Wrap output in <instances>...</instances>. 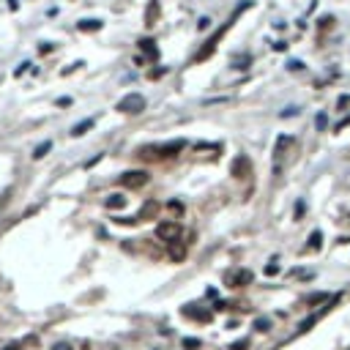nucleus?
<instances>
[{"label":"nucleus","mask_w":350,"mask_h":350,"mask_svg":"<svg viewBox=\"0 0 350 350\" xmlns=\"http://www.w3.org/2000/svg\"><path fill=\"white\" fill-rule=\"evenodd\" d=\"M290 115H298V107H288V110L282 112V118H290Z\"/></svg>","instance_id":"obj_21"},{"label":"nucleus","mask_w":350,"mask_h":350,"mask_svg":"<svg viewBox=\"0 0 350 350\" xmlns=\"http://www.w3.org/2000/svg\"><path fill=\"white\" fill-rule=\"evenodd\" d=\"M156 238L167 241V244L178 241L181 238V225H175V222H162V225L156 227Z\"/></svg>","instance_id":"obj_4"},{"label":"nucleus","mask_w":350,"mask_h":350,"mask_svg":"<svg viewBox=\"0 0 350 350\" xmlns=\"http://www.w3.org/2000/svg\"><path fill=\"white\" fill-rule=\"evenodd\" d=\"M170 257L175 263H181L186 257V244H184V241H172V244H170Z\"/></svg>","instance_id":"obj_7"},{"label":"nucleus","mask_w":350,"mask_h":350,"mask_svg":"<svg viewBox=\"0 0 350 350\" xmlns=\"http://www.w3.org/2000/svg\"><path fill=\"white\" fill-rule=\"evenodd\" d=\"M254 329L257 331H268L271 329V317H257V320H254Z\"/></svg>","instance_id":"obj_15"},{"label":"nucleus","mask_w":350,"mask_h":350,"mask_svg":"<svg viewBox=\"0 0 350 350\" xmlns=\"http://www.w3.org/2000/svg\"><path fill=\"white\" fill-rule=\"evenodd\" d=\"M230 172L235 178H247V175H252V162L247 156H235V162L230 165Z\"/></svg>","instance_id":"obj_5"},{"label":"nucleus","mask_w":350,"mask_h":350,"mask_svg":"<svg viewBox=\"0 0 350 350\" xmlns=\"http://www.w3.org/2000/svg\"><path fill=\"white\" fill-rule=\"evenodd\" d=\"M288 69H290V71H301V69H304V63H301V61H290V63H288Z\"/></svg>","instance_id":"obj_19"},{"label":"nucleus","mask_w":350,"mask_h":350,"mask_svg":"<svg viewBox=\"0 0 350 350\" xmlns=\"http://www.w3.org/2000/svg\"><path fill=\"white\" fill-rule=\"evenodd\" d=\"M208 25H211V20H208V17H200V22H197V28H200V30H206V28H208Z\"/></svg>","instance_id":"obj_20"},{"label":"nucleus","mask_w":350,"mask_h":350,"mask_svg":"<svg viewBox=\"0 0 350 350\" xmlns=\"http://www.w3.org/2000/svg\"><path fill=\"white\" fill-rule=\"evenodd\" d=\"M151 181V175L145 170H129L121 175V186H126V189H140V186H145Z\"/></svg>","instance_id":"obj_3"},{"label":"nucleus","mask_w":350,"mask_h":350,"mask_svg":"<svg viewBox=\"0 0 350 350\" xmlns=\"http://www.w3.org/2000/svg\"><path fill=\"white\" fill-rule=\"evenodd\" d=\"M104 206H107V208H124L126 206V197H124V194H110V197L104 200Z\"/></svg>","instance_id":"obj_10"},{"label":"nucleus","mask_w":350,"mask_h":350,"mask_svg":"<svg viewBox=\"0 0 350 350\" xmlns=\"http://www.w3.org/2000/svg\"><path fill=\"white\" fill-rule=\"evenodd\" d=\"M140 49H145V52H148V58H156V55H159L151 39H143V41H140Z\"/></svg>","instance_id":"obj_13"},{"label":"nucleus","mask_w":350,"mask_h":350,"mask_svg":"<svg viewBox=\"0 0 350 350\" xmlns=\"http://www.w3.org/2000/svg\"><path fill=\"white\" fill-rule=\"evenodd\" d=\"M6 350H20V345H8V348Z\"/></svg>","instance_id":"obj_24"},{"label":"nucleus","mask_w":350,"mask_h":350,"mask_svg":"<svg viewBox=\"0 0 350 350\" xmlns=\"http://www.w3.org/2000/svg\"><path fill=\"white\" fill-rule=\"evenodd\" d=\"M184 148H186L184 140H172V143H165V145H148V148H140V153H148V156H153V159H172V156H178Z\"/></svg>","instance_id":"obj_1"},{"label":"nucleus","mask_w":350,"mask_h":350,"mask_svg":"<svg viewBox=\"0 0 350 350\" xmlns=\"http://www.w3.org/2000/svg\"><path fill=\"white\" fill-rule=\"evenodd\" d=\"M52 350H71L69 345H58V348H52Z\"/></svg>","instance_id":"obj_23"},{"label":"nucleus","mask_w":350,"mask_h":350,"mask_svg":"<svg viewBox=\"0 0 350 350\" xmlns=\"http://www.w3.org/2000/svg\"><path fill=\"white\" fill-rule=\"evenodd\" d=\"M323 298H326V293H317V295H309L307 298V304H320Z\"/></svg>","instance_id":"obj_18"},{"label":"nucleus","mask_w":350,"mask_h":350,"mask_svg":"<svg viewBox=\"0 0 350 350\" xmlns=\"http://www.w3.org/2000/svg\"><path fill=\"white\" fill-rule=\"evenodd\" d=\"M249 348V339H238V342L230 345V350H247Z\"/></svg>","instance_id":"obj_17"},{"label":"nucleus","mask_w":350,"mask_h":350,"mask_svg":"<svg viewBox=\"0 0 350 350\" xmlns=\"http://www.w3.org/2000/svg\"><path fill=\"white\" fill-rule=\"evenodd\" d=\"M90 126H93V118H85L82 124H77L74 129H71V137H82V134L90 129Z\"/></svg>","instance_id":"obj_9"},{"label":"nucleus","mask_w":350,"mask_h":350,"mask_svg":"<svg viewBox=\"0 0 350 350\" xmlns=\"http://www.w3.org/2000/svg\"><path fill=\"white\" fill-rule=\"evenodd\" d=\"M49 148H52V143H49V140H44L41 145H39V148H36L33 151V159H41V156H47V151Z\"/></svg>","instance_id":"obj_14"},{"label":"nucleus","mask_w":350,"mask_h":350,"mask_svg":"<svg viewBox=\"0 0 350 350\" xmlns=\"http://www.w3.org/2000/svg\"><path fill=\"white\" fill-rule=\"evenodd\" d=\"M145 110V99L143 93H126L121 102H118V112H126V115H137Z\"/></svg>","instance_id":"obj_2"},{"label":"nucleus","mask_w":350,"mask_h":350,"mask_svg":"<svg viewBox=\"0 0 350 350\" xmlns=\"http://www.w3.org/2000/svg\"><path fill=\"white\" fill-rule=\"evenodd\" d=\"M156 17H159V3L153 0L151 6H148V20H145V25H156Z\"/></svg>","instance_id":"obj_12"},{"label":"nucleus","mask_w":350,"mask_h":350,"mask_svg":"<svg viewBox=\"0 0 350 350\" xmlns=\"http://www.w3.org/2000/svg\"><path fill=\"white\" fill-rule=\"evenodd\" d=\"M159 208H162V206H159V200H148V203L140 208V216H137V219H143V222H145V219H156Z\"/></svg>","instance_id":"obj_6"},{"label":"nucleus","mask_w":350,"mask_h":350,"mask_svg":"<svg viewBox=\"0 0 350 350\" xmlns=\"http://www.w3.org/2000/svg\"><path fill=\"white\" fill-rule=\"evenodd\" d=\"M249 282H252V271H238V274H233L235 288H244V285H249Z\"/></svg>","instance_id":"obj_8"},{"label":"nucleus","mask_w":350,"mask_h":350,"mask_svg":"<svg viewBox=\"0 0 350 350\" xmlns=\"http://www.w3.org/2000/svg\"><path fill=\"white\" fill-rule=\"evenodd\" d=\"M320 244H323V233H320V230H317V233H312V235H309V247H312V249H320Z\"/></svg>","instance_id":"obj_16"},{"label":"nucleus","mask_w":350,"mask_h":350,"mask_svg":"<svg viewBox=\"0 0 350 350\" xmlns=\"http://www.w3.org/2000/svg\"><path fill=\"white\" fill-rule=\"evenodd\" d=\"M315 126H317V129H323V126H326V115H317L315 118Z\"/></svg>","instance_id":"obj_22"},{"label":"nucleus","mask_w":350,"mask_h":350,"mask_svg":"<svg viewBox=\"0 0 350 350\" xmlns=\"http://www.w3.org/2000/svg\"><path fill=\"white\" fill-rule=\"evenodd\" d=\"M77 28L85 30V33H90V30H99V28H102V20H82V22H77Z\"/></svg>","instance_id":"obj_11"}]
</instances>
